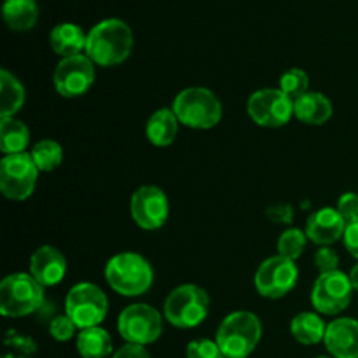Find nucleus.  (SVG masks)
Listing matches in <instances>:
<instances>
[{
  "label": "nucleus",
  "instance_id": "obj_1",
  "mask_svg": "<svg viewBox=\"0 0 358 358\" xmlns=\"http://www.w3.org/2000/svg\"><path fill=\"white\" fill-rule=\"evenodd\" d=\"M133 51V31L117 17L100 21L87 31L84 55L98 66H115L129 58Z\"/></svg>",
  "mask_w": 358,
  "mask_h": 358
},
{
  "label": "nucleus",
  "instance_id": "obj_2",
  "mask_svg": "<svg viewBox=\"0 0 358 358\" xmlns=\"http://www.w3.org/2000/svg\"><path fill=\"white\" fill-rule=\"evenodd\" d=\"M105 280L119 296L138 297L152 287L154 269L143 255L136 252H119L105 264Z\"/></svg>",
  "mask_w": 358,
  "mask_h": 358
},
{
  "label": "nucleus",
  "instance_id": "obj_3",
  "mask_svg": "<svg viewBox=\"0 0 358 358\" xmlns=\"http://www.w3.org/2000/svg\"><path fill=\"white\" fill-rule=\"evenodd\" d=\"M261 338V318L252 311H233L220 322L215 332V341L224 358H248Z\"/></svg>",
  "mask_w": 358,
  "mask_h": 358
},
{
  "label": "nucleus",
  "instance_id": "obj_4",
  "mask_svg": "<svg viewBox=\"0 0 358 358\" xmlns=\"http://www.w3.org/2000/svg\"><path fill=\"white\" fill-rule=\"evenodd\" d=\"M182 126L191 129H212L222 119V103L208 87L194 86L182 90L171 103Z\"/></svg>",
  "mask_w": 358,
  "mask_h": 358
},
{
  "label": "nucleus",
  "instance_id": "obj_5",
  "mask_svg": "<svg viewBox=\"0 0 358 358\" xmlns=\"http://www.w3.org/2000/svg\"><path fill=\"white\" fill-rule=\"evenodd\" d=\"M44 287L30 273H13L0 283V313L6 318H23L44 308Z\"/></svg>",
  "mask_w": 358,
  "mask_h": 358
},
{
  "label": "nucleus",
  "instance_id": "obj_6",
  "mask_svg": "<svg viewBox=\"0 0 358 358\" xmlns=\"http://www.w3.org/2000/svg\"><path fill=\"white\" fill-rule=\"evenodd\" d=\"M210 315V296L194 283L178 285L164 299L163 317L177 329H194Z\"/></svg>",
  "mask_w": 358,
  "mask_h": 358
},
{
  "label": "nucleus",
  "instance_id": "obj_7",
  "mask_svg": "<svg viewBox=\"0 0 358 358\" xmlns=\"http://www.w3.org/2000/svg\"><path fill=\"white\" fill-rule=\"evenodd\" d=\"M108 313V299L103 290L91 282L76 283L65 297V315L79 331L98 327Z\"/></svg>",
  "mask_w": 358,
  "mask_h": 358
},
{
  "label": "nucleus",
  "instance_id": "obj_8",
  "mask_svg": "<svg viewBox=\"0 0 358 358\" xmlns=\"http://www.w3.org/2000/svg\"><path fill=\"white\" fill-rule=\"evenodd\" d=\"M163 315L149 304H129L119 313L117 332L128 345H152L163 334Z\"/></svg>",
  "mask_w": 358,
  "mask_h": 358
},
{
  "label": "nucleus",
  "instance_id": "obj_9",
  "mask_svg": "<svg viewBox=\"0 0 358 358\" xmlns=\"http://www.w3.org/2000/svg\"><path fill=\"white\" fill-rule=\"evenodd\" d=\"M247 114L261 128H282L294 117V100L280 87H264L248 96Z\"/></svg>",
  "mask_w": 358,
  "mask_h": 358
},
{
  "label": "nucleus",
  "instance_id": "obj_10",
  "mask_svg": "<svg viewBox=\"0 0 358 358\" xmlns=\"http://www.w3.org/2000/svg\"><path fill=\"white\" fill-rule=\"evenodd\" d=\"M299 280V268L296 261L273 255L261 262L254 276V285L259 296L266 299H282L287 294L292 292Z\"/></svg>",
  "mask_w": 358,
  "mask_h": 358
},
{
  "label": "nucleus",
  "instance_id": "obj_11",
  "mask_svg": "<svg viewBox=\"0 0 358 358\" xmlns=\"http://www.w3.org/2000/svg\"><path fill=\"white\" fill-rule=\"evenodd\" d=\"M38 173L30 152L3 156L0 161V191L10 201H24L34 194Z\"/></svg>",
  "mask_w": 358,
  "mask_h": 358
},
{
  "label": "nucleus",
  "instance_id": "obj_12",
  "mask_svg": "<svg viewBox=\"0 0 358 358\" xmlns=\"http://www.w3.org/2000/svg\"><path fill=\"white\" fill-rule=\"evenodd\" d=\"M353 285L350 275L341 269L322 273L311 289V304L315 311L325 317H336L350 306L353 297Z\"/></svg>",
  "mask_w": 358,
  "mask_h": 358
},
{
  "label": "nucleus",
  "instance_id": "obj_13",
  "mask_svg": "<svg viewBox=\"0 0 358 358\" xmlns=\"http://www.w3.org/2000/svg\"><path fill=\"white\" fill-rule=\"evenodd\" d=\"M96 79L94 63L86 55L62 58L52 73V86L63 98L84 96Z\"/></svg>",
  "mask_w": 358,
  "mask_h": 358
},
{
  "label": "nucleus",
  "instance_id": "obj_14",
  "mask_svg": "<svg viewBox=\"0 0 358 358\" xmlns=\"http://www.w3.org/2000/svg\"><path fill=\"white\" fill-rule=\"evenodd\" d=\"M131 219L140 229L157 231L170 217V203L164 191L157 185H142L136 189L129 201Z\"/></svg>",
  "mask_w": 358,
  "mask_h": 358
},
{
  "label": "nucleus",
  "instance_id": "obj_15",
  "mask_svg": "<svg viewBox=\"0 0 358 358\" xmlns=\"http://www.w3.org/2000/svg\"><path fill=\"white\" fill-rule=\"evenodd\" d=\"M346 229V220L332 206H324L311 213L304 226L308 240L318 247H331L336 241L343 240Z\"/></svg>",
  "mask_w": 358,
  "mask_h": 358
},
{
  "label": "nucleus",
  "instance_id": "obj_16",
  "mask_svg": "<svg viewBox=\"0 0 358 358\" xmlns=\"http://www.w3.org/2000/svg\"><path fill=\"white\" fill-rule=\"evenodd\" d=\"M28 273L42 287H55L63 282L66 275V259L62 250L52 245H42L31 254Z\"/></svg>",
  "mask_w": 358,
  "mask_h": 358
},
{
  "label": "nucleus",
  "instance_id": "obj_17",
  "mask_svg": "<svg viewBox=\"0 0 358 358\" xmlns=\"http://www.w3.org/2000/svg\"><path fill=\"white\" fill-rule=\"evenodd\" d=\"M324 345L332 358H358V320L343 317L327 325Z\"/></svg>",
  "mask_w": 358,
  "mask_h": 358
},
{
  "label": "nucleus",
  "instance_id": "obj_18",
  "mask_svg": "<svg viewBox=\"0 0 358 358\" xmlns=\"http://www.w3.org/2000/svg\"><path fill=\"white\" fill-rule=\"evenodd\" d=\"M332 103L324 93L308 91L294 100V117L310 126H322L332 117Z\"/></svg>",
  "mask_w": 358,
  "mask_h": 358
},
{
  "label": "nucleus",
  "instance_id": "obj_19",
  "mask_svg": "<svg viewBox=\"0 0 358 358\" xmlns=\"http://www.w3.org/2000/svg\"><path fill=\"white\" fill-rule=\"evenodd\" d=\"M178 126L180 121L175 115L173 108H157L150 117L147 119L145 136L150 145L154 147H168L175 142L178 135Z\"/></svg>",
  "mask_w": 358,
  "mask_h": 358
},
{
  "label": "nucleus",
  "instance_id": "obj_20",
  "mask_svg": "<svg viewBox=\"0 0 358 358\" xmlns=\"http://www.w3.org/2000/svg\"><path fill=\"white\" fill-rule=\"evenodd\" d=\"M87 34H84L79 24L73 23H59L49 34V44L51 49L62 58L83 55L86 51Z\"/></svg>",
  "mask_w": 358,
  "mask_h": 358
},
{
  "label": "nucleus",
  "instance_id": "obj_21",
  "mask_svg": "<svg viewBox=\"0 0 358 358\" xmlns=\"http://www.w3.org/2000/svg\"><path fill=\"white\" fill-rule=\"evenodd\" d=\"M327 324L317 311H303L290 320V334L297 343L306 346L324 343Z\"/></svg>",
  "mask_w": 358,
  "mask_h": 358
},
{
  "label": "nucleus",
  "instance_id": "obj_22",
  "mask_svg": "<svg viewBox=\"0 0 358 358\" xmlns=\"http://www.w3.org/2000/svg\"><path fill=\"white\" fill-rule=\"evenodd\" d=\"M30 145V129L16 117L0 119V150L3 156L23 154Z\"/></svg>",
  "mask_w": 358,
  "mask_h": 358
},
{
  "label": "nucleus",
  "instance_id": "obj_23",
  "mask_svg": "<svg viewBox=\"0 0 358 358\" xmlns=\"http://www.w3.org/2000/svg\"><path fill=\"white\" fill-rule=\"evenodd\" d=\"M24 93L23 84L7 69L0 70V117H16L23 108Z\"/></svg>",
  "mask_w": 358,
  "mask_h": 358
},
{
  "label": "nucleus",
  "instance_id": "obj_24",
  "mask_svg": "<svg viewBox=\"0 0 358 358\" xmlns=\"http://www.w3.org/2000/svg\"><path fill=\"white\" fill-rule=\"evenodd\" d=\"M76 346L80 358H107L114 350L110 334L100 325L77 332Z\"/></svg>",
  "mask_w": 358,
  "mask_h": 358
},
{
  "label": "nucleus",
  "instance_id": "obj_25",
  "mask_svg": "<svg viewBox=\"0 0 358 358\" xmlns=\"http://www.w3.org/2000/svg\"><path fill=\"white\" fill-rule=\"evenodd\" d=\"M2 16L10 30L27 31L37 23L38 7L35 0H6L2 6Z\"/></svg>",
  "mask_w": 358,
  "mask_h": 358
},
{
  "label": "nucleus",
  "instance_id": "obj_26",
  "mask_svg": "<svg viewBox=\"0 0 358 358\" xmlns=\"http://www.w3.org/2000/svg\"><path fill=\"white\" fill-rule=\"evenodd\" d=\"M30 156L34 159L35 166L42 173L55 171L63 163V147L56 140L44 138L35 143L30 150Z\"/></svg>",
  "mask_w": 358,
  "mask_h": 358
},
{
  "label": "nucleus",
  "instance_id": "obj_27",
  "mask_svg": "<svg viewBox=\"0 0 358 358\" xmlns=\"http://www.w3.org/2000/svg\"><path fill=\"white\" fill-rule=\"evenodd\" d=\"M308 236L303 229L299 227H289L280 234L278 241H276V250L278 255L290 259V261H297L303 255L304 248H306Z\"/></svg>",
  "mask_w": 358,
  "mask_h": 358
},
{
  "label": "nucleus",
  "instance_id": "obj_28",
  "mask_svg": "<svg viewBox=\"0 0 358 358\" xmlns=\"http://www.w3.org/2000/svg\"><path fill=\"white\" fill-rule=\"evenodd\" d=\"M278 87L287 96L297 100L310 91V76L303 69H289L280 77Z\"/></svg>",
  "mask_w": 358,
  "mask_h": 358
},
{
  "label": "nucleus",
  "instance_id": "obj_29",
  "mask_svg": "<svg viewBox=\"0 0 358 358\" xmlns=\"http://www.w3.org/2000/svg\"><path fill=\"white\" fill-rule=\"evenodd\" d=\"M3 346L7 348V352L3 353L2 358H30L37 352V345H35L34 339L16 331L7 332Z\"/></svg>",
  "mask_w": 358,
  "mask_h": 358
},
{
  "label": "nucleus",
  "instance_id": "obj_30",
  "mask_svg": "<svg viewBox=\"0 0 358 358\" xmlns=\"http://www.w3.org/2000/svg\"><path fill=\"white\" fill-rule=\"evenodd\" d=\"M79 331L77 325L70 320L69 315H58V317L51 318L49 322V334L55 341L58 343H66L76 336V332Z\"/></svg>",
  "mask_w": 358,
  "mask_h": 358
},
{
  "label": "nucleus",
  "instance_id": "obj_31",
  "mask_svg": "<svg viewBox=\"0 0 358 358\" xmlns=\"http://www.w3.org/2000/svg\"><path fill=\"white\" fill-rule=\"evenodd\" d=\"M187 358H224L215 339H194L185 350Z\"/></svg>",
  "mask_w": 358,
  "mask_h": 358
},
{
  "label": "nucleus",
  "instance_id": "obj_32",
  "mask_svg": "<svg viewBox=\"0 0 358 358\" xmlns=\"http://www.w3.org/2000/svg\"><path fill=\"white\" fill-rule=\"evenodd\" d=\"M315 266L322 273L338 271L339 269V255L331 247H320L315 254Z\"/></svg>",
  "mask_w": 358,
  "mask_h": 358
},
{
  "label": "nucleus",
  "instance_id": "obj_33",
  "mask_svg": "<svg viewBox=\"0 0 358 358\" xmlns=\"http://www.w3.org/2000/svg\"><path fill=\"white\" fill-rule=\"evenodd\" d=\"M336 210H338L339 215L346 220V224L358 219V194L357 192H345V194L338 199V206H336Z\"/></svg>",
  "mask_w": 358,
  "mask_h": 358
},
{
  "label": "nucleus",
  "instance_id": "obj_34",
  "mask_svg": "<svg viewBox=\"0 0 358 358\" xmlns=\"http://www.w3.org/2000/svg\"><path fill=\"white\" fill-rule=\"evenodd\" d=\"M266 217H268L273 224H290L294 219V208L292 205H287V203L273 205L266 210Z\"/></svg>",
  "mask_w": 358,
  "mask_h": 358
},
{
  "label": "nucleus",
  "instance_id": "obj_35",
  "mask_svg": "<svg viewBox=\"0 0 358 358\" xmlns=\"http://www.w3.org/2000/svg\"><path fill=\"white\" fill-rule=\"evenodd\" d=\"M343 243H345V248L350 252V255L358 261V219L346 224Z\"/></svg>",
  "mask_w": 358,
  "mask_h": 358
},
{
  "label": "nucleus",
  "instance_id": "obj_36",
  "mask_svg": "<svg viewBox=\"0 0 358 358\" xmlns=\"http://www.w3.org/2000/svg\"><path fill=\"white\" fill-rule=\"evenodd\" d=\"M112 358H150L149 352H147L145 346L138 345H122L121 348L115 350Z\"/></svg>",
  "mask_w": 358,
  "mask_h": 358
},
{
  "label": "nucleus",
  "instance_id": "obj_37",
  "mask_svg": "<svg viewBox=\"0 0 358 358\" xmlns=\"http://www.w3.org/2000/svg\"><path fill=\"white\" fill-rule=\"evenodd\" d=\"M350 280H352V285H353V290L358 292V262L355 266L352 268V271H350Z\"/></svg>",
  "mask_w": 358,
  "mask_h": 358
},
{
  "label": "nucleus",
  "instance_id": "obj_38",
  "mask_svg": "<svg viewBox=\"0 0 358 358\" xmlns=\"http://www.w3.org/2000/svg\"><path fill=\"white\" fill-rule=\"evenodd\" d=\"M317 358H332V357H317Z\"/></svg>",
  "mask_w": 358,
  "mask_h": 358
}]
</instances>
